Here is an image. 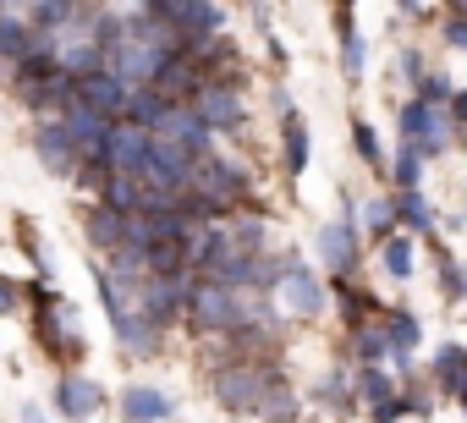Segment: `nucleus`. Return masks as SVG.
Returning <instances> with one entry per match:
<instances>
[{
	"label": "nucleus",
	"mask_w": 467,
	"mask_h": 423,
	"mask_svg": "<svg viewBox=\"0 0 467 423\" xmlns=\"http://www.w3.org/2000/svg\"><path fill=\"white\" fill-rule=\"evenodd\" d=\"M440 385H445V390H462V385H467V352H462V346L440 352Z\"/></svg>",
	"instance_id": "nucleus-21"
},
{
	"label": "nucleus",
	"mask_w": 467,
	"mask_h": 423,
	"mask_svg": "<svg viewBox=\"0 0 467 423\" xmlns=\"http://www.w3.org/2000/svg\"><path fill=\"white\" fill-rule=\"evenodd\" d=\"M192 170H198V154H192L187 143L154 132V149H149L143 181H149V187H165V192H187V187H192Z\"/></svg>",
	"instance_id": "nucleus-2"
},
{
	"label": "nucleus",
	"mask_w": 467,
	"mask_h": 423,
	"mask_svg": "<svg viewBox=\"0 0 467 423\" xmlns=\"http://www.w3.org/2000/svg\"><path fill=\"white\" fill-rule=\"evenodd\" d=\"M12 308H17V286L0 275V314H12Z\"/></svg>",
	"instance_id": "nucleus-30"
},
{
	"label": "nucleus",
	"mask_w": 467,
	"mask_h": 423,
	"mask_svg": "<svg viewBox=\"0 0 467 423\" xmlns=\"http://www.w3.org/2000/svg\"><path fill=\"white\" fill-rule=\"evenodd\" d=\"M187 303H192V281H187L182 270H176V275H149V286H143V314H149L154 325L176 319Z\"/></svg>",
	"instance_id": "nucleus-7"
},
{
	"label": "nucleus",
	"mask_w": 467,
	"mask_h": 423,
	"mask_svg": "<svg viewBox=\"0 0 467 423\" xmlns=\"http://www.w3.org/2000/svg\"><path fill=\"white\" fill-rule=\"evenodd\" d=\"M341 56H347V72L358 77V72H363V39H352V34H341Z\"/></svg>",
	"instance_id": "nucleus-26"
},
{
	"label": "nucleus",
	"mask_w": 467,
	"mask_h": 423,
	"mask_svg": "<svg viewBox=\"0 0 467 423\" xmlns=\"http://www.w3.org/2000/svg\"><path fill=\"white\" fill-rule=\"evenodd\" d=\"M451 110H456V121H467V94H456V99H451Z\"/></svg>",
	"instance_id": "nucleus-32"
},
{
	"label": "nucleus",
	"mask_w": 467,
	"mask_h": 423,
	"mask_svg": "<svg viewBox=\"0 0 467 423\" xmlns=\"http://www.w3.org/2000/svg\"><path fill=\"white\" fill-rule=\"evenodd\" d=\"M105 203H110V209H127V215H138V209H143V176H132V170H110V181H105Z\"/></svg>",
	"instance_id": "nucleus-17"
},
{
	"label": "nucleus",
	"mask_w": 467,
	"mask_h": 423,
	"mask_svg": "<svg viewBox=\"0 0 467 423\" xmlns=\"http://www.w3.org/2000/svg\"><path fill=\"white\" fill-rule=\"evenodd\" d=\"M165 110H171V99H165L154 83H138V88H132V99H127V121H138V127H149V132L160 127V116H165Z\"/></svg>",
	"instance_id": "nucleus-16"
},
{
	"label": "nucleus",
	"mask_w": 467,
	"mask_h": 423,
	"mask_svg": "<svg viewBox=\"0 0 467 423\" xmlns=\"http://www.w3.org/2000/svg\"><path fill=\"white\" fill-rule=\"evenodd\" d=\"M121 412H127V423H160V418H171V401L149 385H132L121 396Z\"/></svg>",
	"instance_id": "nucleus-15"
},
{
	"label": "nucleus",
	"mask_w": 467,
	"mask_h": 423,
	"mask_svg": "<svg viewBox=\"0 0 467 423\" xmlns=\"http://www.w3.org/2000/svg\"><path fill=\"white\" fill-rule=\"evenodd\" d=\"M396 181H401V187H412V181H418V149H407V154L396 160Z\"/></svg>",
	"instance_id": "nucleus-28"
},
{
	"label": "nucleus",
	"mask_w": 467,
	"mask_h": 423,
	"mask_svg": "<svg viewBox=\"0 0 467 423\" xmlns=\"http://www.w3.org/2000/svg\"><path fill=\"white\" fill-rule=\"evenodd\" d=\"M401 132H407L412 143H423V149H440V143H445V121H440L429 105H407V110H401Z\"/></svg>",
	"instance_id": "nucleus-14"
},
{
	"label": "nucleus",
	"mask_w": 467,
	"mask_h": 423,
	"mask_svg": "<svg viewBox=\"0 0 467 423\" xmlns=\"http://www.w3.org/2000/svg\"><path fill=\"white\" fill-rule=\"evenodd\" d=\"M23 423H45V418H39V412H34V407H28V412H23Z\"/></svg>",
	"instance_id": "nucleus-34"
},
{
	"label": "nucleus",
	"mask_w": 467,
	"mask_h": 423,
	"mask_svg": "<svg viewBox=\"0 0 467 423\" xmlns=\"http://www.w3.org/2000/svg\"><path fill=\"white\" fill-rule=\"evenodd\" d=\"M34 149H39V160H45L56 176H67V170L78 165V143H72L67 121H50V127H39V132H34Z\"/></svg>",
	"instance_id": "nucleus-9"
},
{
	"label": "nucleus",
	"mask_w": 467,
	"mask_h": 423,
	"mask_svg": "<svg viewBox=\"0 0 467 423\" xmlns=\"http://www.w3.org/2000/svg\"><path fill=\"white\" fill-rule=\"evenodd\" d=\"M445 12L451 17H467V0H445Z\"/></svg>",
	"instance_id": "nucleus-33"
},
{
	"label": "nucleus",
	"mask_w": 467,
	"mask_h": 423,
	"mask_svg": "<svg viewBox=\"0 0 467 423\" xmlns=\"http://www.w3.org/2000/svg\"><path fill=\"white\" fill-rule=\"evenodd\" d=\"M286 170H292V176L308 170V127H303L297 116H286Z\"/></svg>",
	"instance_id": "nucleus-20"
},
{
	"label": "nucleus",
	"mask_w": 467,
	"mask_h": 423,
	"mask_svg": "<svg viewBox=\"0 0 467 423\" xmlns=\"http://www.w3.org/2000/svg\"><path fill=\"white\" fill-rule=\"evenodd\" d=\"M390 346H396V352H412V346H418V319H396V325H390Z\"/></svg>",
	"instance_id": "nucleus-24"
},
{
	"label": "nucleus",
	"mask_w": 467,
	"mask_h": 423,
	"mask_svg": "<svg viewBox=\"0 0 467 423\" xmlns=\"http://www.w3.org/2000/svg\"><path fill=\"white\" fill-rule=\"evenodd\" d=\"M281 292H286V308H292V314H319V308H325V292H319V281H314L303 264H292V270H286Z\"/></svg>",
	"instance_id": "nucleus-12"
},
{
	"label": "nucleus",
	"mask_w": 467,
	"mask_h": 423,
	"mask_svg": "<svg viewBox=\"0 0 467 423\" xmlns=\"http://www.w3.org/2000/svg\"><path fill=\"white\" fill-rule=\"evenodd\" d=\"M88 242L94 248H105V253H121L127 248V209H94L88 215Z\"/></svg>",
	"instance_id": "nucleus-11"
},
{
	"label": "nucleus",
	"mask_w": 467,
	"mask_h": 423,
	"mask_svg": "<svg viewBox=\"0 0 467 423\" xmlns=\"http://www.w3.org/2000/svg\"><path fill=\"white\" fill-rule=\"evenodd\" d=\"M67 325H78L67 303H56V297L39 303V341H45V346H67Z\"/></svg>",
	"instance_id": "nucleus-19"
},
{
	"label": "nucleus",
	"mask_w": 467,
	"mask_h": 423,
	"mask_svg": "<svg viewBox=\"0 0 467 423\" xmlns=\"http://www.w3.org/2000/svg\"><path fill=\"white\" fill-rule=\"evenodd\" d=\"M363 396H368V401H390V379H385L379 368H368V374H363Z\"/></svg>",
	"instance_id": "nucleus-25"
},
{
	"label": "nucleus",
	"mask_w": 467,
	"mask_h": 423,
	"mask_svg": "<svg viewBox=\"0 0 467 423\" xmlns=\"http://www.w3.org/2000/svg\"><path fill=\"white\" fill-rule=\"evenodd\" d=\"M385 352V341H379V330H363V357H379Z\"/></svg>",
	"instance_id": "nucleus-31"
},
{
	"label": "nucleus",
	"mask_w": 467,
	"mask_h": 423,
	"mask_svg": "<svg viewBox=\"0 0 467 423\" xmlns=\"http://www.w3.org/2000/svg\"><path fill=\"white\" fill-rule=\"evenodd\" d=\"M78 99H88V105H94V110H105V116H127L132 83H127L121 72L99 67V72H83V77H78Z\"/></svg>",
	"instance_id": "nucleus-6"
},
{
	"label": "nucleus",
	"mask_w": 467,
	"mask_h": 423,
	"mask_svg": "<svg viewBox=\"0 0 467 423\" xmlns=\"http://www.w3.org/2000/svg\"><path fill=\"white\" fill-rule=\"evenodd\" d=\"M61 121H67V132H72V143H78V160H83V165H105V143H110V121H116V116L94 110L88 99H72Z\"/></svg>",
	"instance_id": "nucleus-3"
},
{
	"label": "nucleus",
	"mask_w": 467,
	"mask_h": 423,
	"mask_svg": "<svg viewBox=\"0 0 467 423\" xmlns=\"http://www.w3.org/2000/svg\"><path fill=\"white\" fill-rule=\"evenodd\" d=\"M270 390H275V374H265V368H225L214 379V396L231 412H259V407H270Z\"/></svg>",
	"instance_id": "nucleus-4"
},
{
	"label": "nucleus",
	"mask_w": 467,
	"mask_h": 423,
	"mask_svg": "<svg viewBox=\"0 0 467 423\" xmlns=\"http://www.w3.org/2000/svg\"><path fill=\"white\" fill-rule=\"evenodd\" d=\"M396 215H401V221H407V226H418V232H423V226H429V209H423V198H418V192H412V187H407V198H401V203H396Z\"/></svg>",
	"instance_id": "nucleus-23"
},
{
	"label": "nucleus",
	"mask_w": 467,
	"mask_h": 423,
	"mask_svg": "<svg viewBox=\"0 0 467 423\" xmlns=\"http://www.w3.org/2000/svg\"><path fill=\"white\" fill-rule=\"evenodd\" d=\"M154 132H160V138H176V143H187L192 154H209V132H214V127L198 116V105H192V110H187V105H171V110L160 116V127H154Z\"/></svg>",
	"instance_id": "nucleus-8"
},
{
	"label": "nucleus",
	"mask_w": 467,
	"mask_h": 423,
	"mask_svg": "<svg viewBox=\"0 0 467 423\" xmlns=\"http://www.w3.org/2000/svg\"><path fill=\"white\" fill-rule=\"evenodd\" d=\"M198 116L209 127H237L243 121V99L231 88H198Z\"/></svg>",
	"instance_id": "nucleus-13"
},
{
	"label": "nucleus",
	"mask_w": 467,
	"mask_h": 423,
	"mask_svg": "<svg viewBox=\"0 0 467 423\" xmlns=\"http://www.w3.org/2000/svg\"><path fill=\"white\" fill-rule=\"evenodd\" d=\"M401 6H407V12H412V6H418V0H401Z\"/></svg>",
	"instance_id": "nucleus-35"
},
{
	"label": "nucleus",
	"mask_w": 467,
	"mask_h": 423,
	"mask_svg": "<svg viewBox=\"0 0 467 423\" xmlns=\"http://www.w3.org/2000/svg\"><path fill=\"white\" fill-rule=\"evenodd\" d=\"M187 308L203 330H243V319H248V303L231 281H198Z\"/></svg>",
	"instance_id": "nucleus-1"
},
{
	"label": "nucleus",
	"mask_w": 467,
	"mask_h": 423,
	"mask_svg": "<svg viewBox=\"0 0 467 423\" xmlns=\"http://www.w3.org/2000/svg\"><path fill=\"white\" fill-rule=\"evenodd\" d=\"M352 138H358V154H363L368 165H379V138H374V127H358Z\"/></svg>",
	"instance_id": "nucleus-27"
},
{
	"label": "nucleus",
	"mask_w": 467,
	"mask_h": 423,
	"mask_svg": "<svg viewBox=\"0 0 467 423\" xmlns=\"http://www.w3.org/2000/svg\"><path fill=\"white\" fill-rule=\"evenodd\" d=\"M99 401H105V390H99L94 379H78V374H72V379L56 385V407H61L67 418H94Z\"/></svg>",
	"instance_id": "nucleus-10"
},
{
	"label": "nucleus",
	"mask_w": 467,
	"mask_h": 423,
	"mask_svg": "<svg viewBox=\"0 0 467 423\" xmlns=\"http://www.w3.org/2000/svg\"><path fill=\"white\" fill-rule=\"evenodd\" d=\"M385 270L401 275V281L412 275V242H407V237H390V242H385Z\"/></svg>",
	"instance_id": "nucleus-22"
},
{
	"label": "nucleus",
	"mask_w": 467,
	"mask_h": 423,
	"mask_svg": "<svg viewBox=\"0 0 467 423\" xmlns=\"http://www.w3.org/2000/svg\"><path fill=\"white\" fill-rule=\"evenodd\" d=\"M352 242H358V237H352L347 221L325 226V232H319V253H325V264H330V270H352Z\"/></svg>",
	"instance_id": "nucleus-18"
},
{
	"label": "nucleus",
	"mask_w": 467,
	"mask_h": 423,
	"mask_svg": "<svg viewBox=\"0 0 467 423\" xmlns=\"http://www.w3.org/2000/svg\"><path fill=\"white\" fill-rule=\"evenodd\" d=\"M445 39H451L456 50H467V17H451V23H445Z\"/></svg>",
	"instance_id": "nucleus-29"
},
{
	"label": "nucleus",
	"mask_w": 467,
	"mask_h": 423,
	"mask_svg": "<svg viewBox=\"0 0 467 423\" xmlns=\"http://www.w3.org/2000/svg\"><path fill=\"white\" fill-rule=\"evenodd\" d=\"M149 149H154V132H149V127H138V121H110V143H105V165H110V170L143 176Z\"/></svg>",
	"instance_id": "nucleus-5"
}]
</instances>
